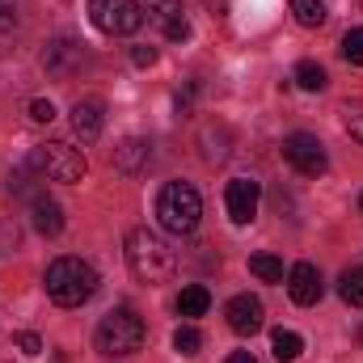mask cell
<instances>
[{
    "label": "cell",
    "mask_w": 363,
    "mask_h": 363,
    "mask_svg": "<svg viewBox=\"0 0 363 363\" xmlns=\"http://www.w3.org/2000/svg\"><path fill=\"white\" fill-rule=\"evenodd\" d=\"M43 283H47V296L60 308H81L85 300L97 296V271L85 258H55L43 274Z\"/></svg>",
    "instance_id": "1"
},
{
    "label": "cell",
    "mask_w": 363,
    "mask_h": 363,
    "mask_svg": "<svg viewBox=\"0 0 363 363\" xmlns=\"http://www.w3.org/2000/svg\"><path fill=\"white\" fill-rule=\"evenodd\" d=\"M127 267H131V274H135L140 283L157 287V283L174 279L178 258H174V250H169L157 233H148V228H131V237H127Z\"/></svg>",
    "instance_id": "2"
},
{
    "label": "cell",
    "mask_w": 363,
    "mask_h": 363,
    "mask_svg": "<svg viewBox=\"0 0 363 363\" xmlns=\"http://www.w3.org/2000/svg\"><path fill=\"white\" fill-rule=\"evenodd\" d=\"M148 330H144V317L135 308H114L97 321V334H93V347L97 355L106 359H118V355H135L144 347Z\"/></svg>",
    "instance_id": "3"
},
{
    "label": "cell",
    "mask_w": 363,
    "mask_h": 363,
    "mask_svg": "<svg viewBox=\"0 0 363 363\" xmlns=\"http://www.w3.org/2000/svg\"><path fill=\"white\" fill-rule=\"evenodd\" d=\"M199 216H203V199H199V190L190 182L161 186V194H157V220H161L165 233H174V237L194 233L199 228Z\"/></svg>",
    "instance_id": "4"
},
{
    "label": "cell",
    "mask_w": 363,
    "mask_h": 363,
    "mask_svg": "<svg viewBox=\"0 0 363 363\" xmlns=\"http://www.w3.org/2000/svg\"><path fill=\"white\" fill-rule=\"evenodd\" d=\"M26 165H30L38 178L64 182V186H77V182H85V174H89L85 152H81V148H72V144H64V140H51V144L34 148V152L26 157Z\"/></svg>",
    "instance_id": "5"
},
{
    "label": "cell",
    "mask_w": 363,
    "mask_h": 363,
    "mask_svg": "<svg viewBox=\"0 0 363 363\" xmlns=\"http://www.w3.org/2000/svg\"><path fill=\"white\" fill-rule=\"evenodd\" d=\"M89 21L101 34H135L144 26V4L140 0H89Z\"/></svg>",
    "instance_id": "6"
},
{
    "label": "cell",
    "mask_w": 363,
    "mask_h": 363,
    "mask_svg": "<svg viewBox=\"0 0 363 363\" xmlns=\"http://www.w3.org/2000/svg\"><path fill=\"white\" fill-rule=\"evenodd\" d=\"M283 161H287L296 174H304V178H321V174L330 169L325 144H321L317 135H308V131H296V135L283 140Z\"/></svg>",
    "instance_id": "7"
},
{
    "label": "cell",
    "mask_w": 363,
    "mask_h": 363,
    "mask_svg": "<svg viewBox=\"0 0 363 363\" xmlns=\"http://www.w3.org/2000/svg\"><path fill=\"white\" fill-rule=\"evenodd\" d=\"M81 64H85V43L55 38V43L43 51V68H47V77H55V81H72V77L81 72Z\"/></svg>",
    "instance_id": "8"
},
{
    "label": "cell",
    "mask_w": 363,
    "mask_h": 363,
    "mask_svg": "<svg viewBox=\"0 0 363 363\" xmlns=\"http://www.w3.org/2000/svg\"><path fill=\"white\" fill-rule=\"evenodd\" d=\"M258 199H262V182L254 178H233L224 190V207H228V220L233 224H250L258 216Z\"/></svg>",
    "instance_id": "9"
},
{
    "label": "cell",
    "mask_w": 363,
    "mask_h": 363,
    "mask_svg": "<svg viewBox=\"0 0 363 363\" xmlns=\"http://www.w3.org/2000/svg\"><path fill=\"white\" fill-rule=\"evenodd\" d=\"M224 317H228L233 334H258V330H262V321H267V308H262V300H258V296L241 291V296H233V300H228Z\"/></svg>",
    "instance_id": "10"
},
{
    "label": "cell",
    "mask_w": 363,
    "mask_h": 363,
    "mask_svg": "<svg viewBox=\"0 0 363 363\" xmlns=\"http://www.w3.org/2000/svg\"><path fill=\"white\" fill-rule=\"evenodd\" d=\"M287 291H291V300H296L300 308H313V304L321 300V291H325L321 271H317L313 262H296L291 274H287Z\"/></svg>",
    "instance_id": "11"
},
{
    "label": "cell",
    "mask_w": 363,
    "mask_h": 363,
    "mask_svg": "<svg viewBox=\"0 0 363 363\" xmlns=\"http://www.w3.org/2000/svg\"><path fill=\"white\" fill-rule=\"evenodd\" d=\"M101 127H106V114H101V101L97 97H85V101L72 106V131L81 135V144H93L101 135Z\"/></svg>",
    "instance_id": "12"
},
{
    "label": "cell",
    "mask_w": 363,
    "mask_h": 363,
    "mask_svg": "<svg viewBox=\"0 0 363 363\" xmlns=\"http://www.w3.org/2000/svg\"><path fill=\"white\" fill-rule=\"evenodd\" d=\"M148 157H152V144L140 140V135H127V140L114 148V169H118V174H140V169L148 165Z\"/></svg>",
    "instance_id": "13"
},
{
    "label": "cell",
    "mask_w": 363,
    "mask_h": 363,
    "mask_svg": "<svg viewBox=\"0 0 363 363\" xmlns=\"http://www.w3.org/2000/svg\"><path fill=\"white\" fill-rule=\"evenodd\" d=\"M30 224H34L43 237H55V233L64 228V211H60V203L47 199V194H34V203H30Z\"/></svg>",
    "instance_id": "14"
},
{
    "label": "cell",
    "mask_w": 363,
    "mask_h": 363,
    "mask_svg": "<svg viewBox=\"0 0 363 363\" xmlns=\"http://www.w3.org/2000/svg\"><path fill=\"white\" fill-rule=\"evenodd\" d=\"M207 308H211V291H207L203 283L182 287V296H178V313H182V317H203Z\"/></svg>",
    "instance_id": "15"
},
{
    "label": "cell",
    "mask_w": 363,
    "mask_h": 363,
    "mask_svg": "<svg viewBox=\"0 0 363 363\" xmlns=\"http://www.w3.org/2000/svg\"><path fill=\"white\" fill-rule=\"evenodd\" d=\"M271 351H274V359H279V363H291V359H300L304 338H300L296 330H274V334H271Z\"/></svg>",
    "instance_id": "16"
},
{
    "label": "cell",
    "mask_w": 363,
    "mask_h": 363,
    "mask_svg": "<svg viewBox=\"0 0 363 363\" xmlns=\"http://www.w3.org/2000/svg\"><path fill=\"white\" fill-rule=\"evenodd\" d=\"M296 85L304 93H321L330 85V77H325V68H321L317 60H300V64H296Z\"/></svg>",
    "instance_id": "17"
},
{
    "label": "cell",
    "mask_w": 363,
    "mask_h": 363,
    "mask_svg": "<svg viewBox=\"0 0 363 363\" xmlns=\"http://www.w3.org/2000/svg\"><path fill=\"white\" fill-rule=\"evenodd\" d=\"M342 131L355 140V144H363V97H351V101H342Z\"/></svg>",
    "instance_id": "18"
},
{
    "label": "cell",
    "mask_w": 363,
    "mask_h": 363,
    "mask_svg": "<svg viewBox=\"0 0 363 363\" xmlns=\"http://www.w3.org/2000/svg\"><path fill=\"white\" fill-rule=\"evenodd\" d=\"M291 17H296L300 26L317 30V26H325V4H321V0H291Z\"/></svg>",
    "instance_id": "19"
},
{
    "label": "cell",
    "mask_w": 363,
    "mask_h": 363,
    "mask_svg": "<svg viewBox=\"0 0 363 363\" xmlns=\"http://www.w3.org/2000/svg\"><path fill=\"white\" fill-rule=\"evenodd\" d=\"M250 271L258 274L262 283H283V258L279 254H254L250 258Z\"/></svg>",
    "instance_id": "20"
},
{
    "label": "cell",
    "mask_w": 363,
    "mask_h": 363,
    "mask_svg": "<svg viewBox=\"0 0 363 363\" xmlns=\"http://www.w3.org/2000/svg\"><path fill=\"white\" fill-rule=\"evenodd\" d=\"M338 296H342L351 308H363V267L342 271V279H338Z\"/></svg>",
    "instance_id": "21"
},
{
    "label": "cell",
    "mask_w": 363,
    "mask_h": 363,
    "mask_svg": "<svg viewBox=\"0 0 363 363\" xmlns=\"http://www.w3.org/2000/svg\"><path fill=\"white\" fill-rule=\"evenodd\" d=\"M174 351L186 355V359H194V355L203 351V334H199L194 325H178V330H174Z\"/></svg>",
    "instance_id": "22"
},
{
    "label": "cell",
    "mask_w": 363,
    "mask_h": 363,
    "mask_svg": "<svg viewBox=\"0 0 363 363\" xmlns=\"http://www.w3.org/2000/svg\"><path fill=\"white\" fill-rule=\"evenodd\" d=\"M144 13H152V17L165 26V21L182 17V0H144Z\"/></svg>",
    "instance_id": "23"
},
{
    "label": "cell",
    "mask_w": 363,
    "mask_h": 363,
    "mask_svg": "<svg viewBox=\"0 0 363 363\" xmlns=\"http://www.w3.org/2000/svg\"><path fill=\"white\" fill-rule=\"evenodd\" d=\"M342 60H347V64H363V26H355V30L342 38Z\"/></svg>",
    "instance_id": "24"
},
{
    "label": "cell",
    "mask_w": 363,
    "mask_h": 363,
    "mask_svg": "<svg viewBox=\"0 0 363 363\" xmlns=\"http://www.w3.org/2000/svg\"><path fill=\"white\" fill-rule=\"evenodd\" d=\"M17 245H21V233H17V224H13V220H0V258L17 254Z\"/></svg>",
    "instance_id": "25"
},
{
    "label": "cell",
    "mask_w": 363,
    "mask_h": 363,
    "mask_svg": "<svg viewBox=\"0 0 363 363\" xmlns=\"http://www.w3.org/2000/svg\"><path fill=\"white\" fill-rule=\"evenodd\" d=\"M26 114H30V123H55V106H51V97H34V101L26 106Z\"/></svg>",
    "instance_id": "26"
},
{
    "label": "cell",
    "mask_w": 363,
    "mask_h": 363,
    "mask_svg": "<svg viewBox=\"0 0 363 363\" xmlns=\"http://www.w3.org/2000/svg\"><path fill=\"white\" fill-rule=\"evenodd\" d=\"M17 351H21V355H30V359H34V355H43V338H38V334H30V330H26V334H17Z\"/></svg>",
    "instance_id": "27"
},
{
    "label": "cell",
    "mask_w": 363,
    "mask_h": 363,
    "mask_svg": "<svg viewBox=\"0 0 363 363\" xmlns=\"http://www.w3.org/2000/svg\"><path fill=\"white\" fill-rule=\"evenodd\" d=\"M165 38H169V43H186V38H190V21H186V17L165 21Z\"/></svg>",
    "instance_id": "28"
},
{
    "label": "cell",
    "mask_w": 363,
    "mask_h": 363,
    "mask_svg": "<svg viewBox=\"0 0 363 363\" xmlns=\"http://www.w3.org/2000/svg\"><path fill=\"white\" fill-rule=\"evenodd\" d=\"M13 30H17V21H13V9H9V4H0V51L9 47Z\"/></svg>",
    "instance_id": "29"
},
{
    "label": "cell",
    "mask_w": 363,
    "mask_h": 363,
    "mask_svg": "<svg viewBox=\"0 0 363 363\" xmlns=\"http://www.w3.org/2000/svg\"><path fill=\"white\" fill-rule=\"evenodd\" d=\"M131 64H135V68H152V64H157V47H135V51H131Z\"/></svg>",
    "instance_id": "30"
},
{
    "label": "cell",
    "mask_w": 363,
    "mask_h": 363,
    "mask_svg": "<svg viewBox=\"0 0 363 363\" xmlns=\"http://www.w3.org/2000/svg\"><path fill=\"white\" fill-rule=\"evenodd\" d=\"M228 363H258V359H254L250 351H233V355H228Z\"/></svg>",
    "instance_id": "31"
},
{
    "label": "cell",
    "mask_w": 363,
    "mask_h": 363,
    "mask_svg": "<svg viewBox=\"0 0 363 363\" xmlns=\"http://www.w3.org/2000/svg\"><path fill=\"white\" fill-rule=\"evenodd\" d=\"M207 4H216V9H224V4H228V0H207Z\"/></svg>",
    "instance_id": "32"
},
{
    "label": "cell",
    "mask_w": 363,
    "mask_h": 363,
    "mask_svg": "<svg viewBox=\"0 0 363 363\" xmlns=\"http://www.w3.org/2000/svg\"><path fill=\"white\" fill-rule=\"evenodd\" d=\"M359 207H363V194H359Z\"/></svg>",
    "instance_id": "33"
}]
</instances>
